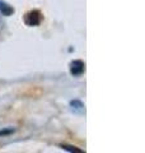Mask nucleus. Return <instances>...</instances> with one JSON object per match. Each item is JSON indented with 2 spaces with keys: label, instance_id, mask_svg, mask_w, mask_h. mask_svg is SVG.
Returning a JSON list of instances; mask_svg holds the SVG:
<instances>
[{
  "label": "nucleus",
  "instance_id": "nucleus-1",
  "mask_svg": "<svg viewBox=\"0 0 145 153\" xmlns=\"http://www.w3.org/2000/svg\"><path fill=\"white\" fill-rule=\"evenodd\" d=\"M41 19H42V16H41L40 12H38V10H32V12L26 14V17H24V22H26L27 26L33 27V26L40 25Z\"/></svg>",
  "mask_w": 145,
  "mask_h": 153
},
{
  "label": "nucleus",
  "instance_id": "nucleus-2",
  "mask_svg": "<svg viewBox=\"0 0 145 153\" xmlns=\"http://www.w3.org/2000/svg\"><path fill=\"white\" fill-rule=\"evenodd\" d=\"M84 71V63L81 60H74L70 64V73L72 75H80Z\"/></svg>",
  "mask_w": 145,
  "mask_h": 153
},
{
  "label": "nucleus",
  "instance_id": "nucleus-3",
  "mask_svg": "<svg viewBox=\"0 0 145 153\" xmlns=\"http://www.w3.org/2000/svg\"><path fill=\"white\" fill-rule=\"evenodd\" d=\"M0 10H1V13L4 16H10V14L14 13V9L12 7H9L7 3L1 1V0H0Z\"/></svg>",
  "mask_w": 145,
  "mask_h": 153
},
{
  "label": "nucleus",
  "instance_id": "nucleus-4",
  "mask_svg": "<svg viewBox=\"0 0 145 153\" xmlns=\"http://www.w3.org/2000/svg\"><path fill=\"white\" fill-rule=\"evenodd\" d=\"M61 148H62V149H65V151H69V152H81V149H79V148H76V147H74V146L62 144Z\"/></svg>",
  "mask_w": 145,
  "mask_h": 153
},
{
  "label": "nucleus",
  "instance_id": "nucleus-5",
  "mask_svg": "<svg viewBox=\"0 0 145 153\" xmlns=\"http://www.w3.org/2000/svg\"><path fill=\"white\" fill-rule=\"evenodd\" d=\"M13 130H5V131H0V135H5V134H9V133H12Z\"/></svg>",
  "mask_w": 145,
  "mask_h": 153
}]
</instances>
